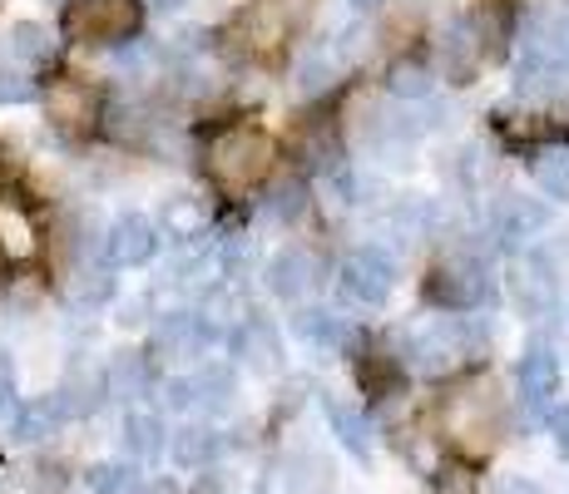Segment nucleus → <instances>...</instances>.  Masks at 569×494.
Listing matches in <instances>:
<instances>
[{"instance_id": "6", "label": "nucleus", "mask_w": 569, "mask_h": 494, "mask_svg": "<svg viewBox=\"0 0 569 494\" xmlns=\"http://www.w3.org/2000/svg\"><path fill=\"white\" fill-rule=\"evenodd\" d=\"M159 223H149L144 213H124V218H114L109 223V233H104V262L109 268H149V262L159 258Z\"/></svg>"}, {"instance_id": "3", "label": "nucleus", "mask_w": 569, "mask_h": 494, "mask_svg": "<svg viewBox=\"0 0 569 494\" xmlns=\"http://www.w3.org/2000/svg\"><path fill=\"white\" fill-rule=\"evenodd\" d=\"M139 30L134 0H74L64 10V36L80 46H124Z\"/></svg>"}, {"instance_id": "20", "label": "nucleus", "mask_w": 569, "mask_h": 494, "mask_svg": "<svg viewBox=\"0 0 569 494\" xmlns=\"http://www.w3.org/2000/svg\"><path fill=\"white\" fill-rule=\"evenodd\" d=\"M337 80H342V50L337 46H312L308 54H302V64H298V90L302 94H322V90H332Z\"/></svg>"}, {"instance_id": "26", "label": "nucleus", "mask_w": 569, "mask_h": 494, "mask_svg": "<svg viewBox=\"0 0 569 494\" xmlns=\"http://www.w3.org/2000/svg\"><path fill=\"white\" fill-rule=\"evenodd\" d=\"M431 90H436V80L426 64H397V70L387 74V94L401 99V104H426Z\"/></svg>"}, {"instance_id": "21", "label": "nucleus", "mask_w": 569, "mask_h": 494, "mask_svg": "<svg viewBox=\"0 0 569 494\" xmlns=\"http://www.w3.org/2000/svg\"><path fill=\"white\" fill-rule=\"evenodd\" d=\"M218 455H223V435L208 431V425H183V431L173 435V460H179L183 470H208Z\"/></svg>"}, {"instance_id": "19", "label": "nucleus", "mask_w": 569, "mask_h": 494, "mask_svg": "<svg viewBox=\"0 0 569 494\" xmlns=\"http://www.w3.org/2000/svg\"><path fill=\"white\" fill-rule=\"evenodd\" d=\"M124 450L139 465H154L163 455V421L154 411H129L124 415Z\"/></svg>"}, {"instance_id": "37", "label": "nucleus", "mask_w": 569, "mask_h": 494, "mask_svg": "<svg viewBox=\"0 0 569 494\" xmlns=\"http://www.w3.org/2000/svg\"><path fill=\"white\" fill-rule=\"evenodd\" d=\"M183 0H149V10H179Z\"/></svg>"}, {"instance_id": "16", "label": "nucleus", "mask_w": 569, "mask_h": 494, "mask_svg": "<svg viewBox=\"0 0 569 494\" xmlns=\"http://www.w3.org/2000/svg\"><path fill=\"white\" fill-rule=\"evenodd\" d=\"M391 228L401 233V243H421V238H431L436 228H441V203L436 198H401L397 208H391Z\"/></svg>"}, {"instance_id": "18", "label": "nucleus", "mask_w": 569, "mask_h": 494, "mask_svg": "<svg viewBox=\"0 0 569 494\" xmlns=\"http://www.w3.org/2000/svg\"><path fill=\"white\" fill-rule=\"evenodd\" d=\"M94 114H100V94H94L90 84L70 80V84H60V90L50 94V119H54V124H74V129H84Z\"/></svg>"}, {"instance_id": "39", "label": "nucleus", "mask_w": 569, "mask_h": 494, "mask_svg": "<svg viewBox=\"0 0 569 494\" xmlns=\"http://www.w3.org/2000/svg\"><path fill=\"white\" fill-rule=\"evenodd\" d=\"M352 6H357V10H371V6H377V0H352Z\"/></svg>"}, {"instance_id": "8", "label": "nucleus", "mask_w": 569, "mask_h": 494, "mask_svg": "<svg viewBox=\"0 0 569 494\" xmlns=\"http://www.w3.org/2000/svg\"><path fill=\"white\" fill-rule=\"evenodd\" d=\"M308 16V0H253V10L243 16V36L253 50H272L282 36L298 30V20Z\"/></svg>"}, {"instance_id": "27", "label": "nucleus", "mask_w": 569, "mask_h": 494, "mask_svg": "<svg viewBox=\"0 0 569 494\" xmlns=\"http://www.w3.org/2000/svg\"><path fill=\"white\" fill-rule=\"evenodd\" d=\"M199 376V411H208V415H218V411H228L233 405V371L228 366H199L193 371Z\"/></svg>"}, {"instance_id": "35", "label": "nucleus", "mask_w": 569, "mask_h": 494, "mask_svg": "<svg viewBox=\"0 0 569 494\" xmlns=\"http://www.w3.org/2000/svg\"><path fill=\"white\" fill-rule=\"evenodd\" d=\"M496 494H545L540 485H535V480H525V475H506L496 485Z\"/></svg>"}, {"instance_id": "12", "label": "nucleus", "mask_w": 569, "mask_h": 494, "mask_svg": "<svg viewBox=\"0 0 569 494\" xmlns=\"http://www.w3.org/2000/svg\"><path fill=\"white\" fill-rule=\"evenodd\" d=\"M233 356L243 361L248 371H262V376H268V371L282 366V342L262 316H248V322L233 332Z\"/></svg>"}, {"instance_id": "17", "label": "nucleus", "mask_w": 569, "mask_h": 494, "mask_svg": "<svg viewBox=\"0 0 569 494\" xmlns=\"http://www.w3.org/2000/svg\"><path fill=\"white\" fill-rule=\"evenodd\" d=\"M292 332H298L308 346H317V351H342L347 346L342 316L327 312V306H308V312H298L292 316Z\"/></svg>"}, {"instance_id": "1", "label": "nucleus", "mask_w": 569, "mask_h": 494, "mask_svg": "<svg viewBox=\"0 0 569 494\" xmlns=\"http://www.w3.org/2000/svg\"><path fill=\"white\" fill-rule=\"evenodd\" d=\"M490 351V326L480 316H466V312H451V316H436L426 322L421 332L407 336V356L426 376H446V371L466 366V361L486 356Z\"/></svg>"}, {"instance_id": "33", "label": "nucleus", "mask_w": 569, "mask_h": 494, "mask_svg": "<svg viewBox=\"0 0 569 494\" xmlns=\"http://www.w3.org/2000/svg\"><path fill=\"white\" fill-rule=\"evenodd\" d=\"M163 223H173L183 238H189L193 228H203V208L199 203H169L163 208Z\"/></svg>"}, {"instance_id": "38", "label": "nucleus", "mask_w": 569, "mask_h": 494, "mask_svg": "<svg viewBox=\"0 0 569 494\" xmlns=\"http://www.w3.org/2000/svg\"><path fill=\"white\" fill-rule=\"evenodd\" d=\"M144 494H179V490H173V485H163V480H159V485H149Z\"/></svg>"}, {"instance_id": "11", "label": "nucleus", "mask_w": 569, "mask_h": 494, "mask_svg": "<svg viewBox=\"0 0 569 494\" xmlns=\"http://www.w3.org/2000/svg\"><path fill=\"white\" fill-rule=\"evenodd\" d=\"M208 336L213 332H208V322L199 312H173L154 326V351L169 356V361H183V356H199V351L208 346Z\"/></svg>"}, {"instance_id": "13", "label": "nucleus", "mask_w": 569, "mask_h": 494, "mask_svg": "<svg viewBox=\"0 0 569 494\" xmlns=\"http://www.w3.org/2000/svg\"><path fill=\"white\" fill-rule=\"evenodd\" d=\"M516 386L530 405H550V395L560 391V356L550 346H530L516 366Z\"/></svg>"}, {"instance_id": "10", "label": "nucleus", "mask_w": 569, "mask_h": 494, "mask_svg": "<svg viewBox=\"0 0 569 494\" xmlns=\"http://www.w3.org/2000/svg\"><path fill=\"white\" fill-rule=\"evenodd\" d=\"M262 282H268L272 296H282V302H298L302 292L317 288V258L302 248H288L278 252V258L268 262V272H262Z\"/></svg>"}, {"instance_id": "31", "label": "nucleus", "mask_w": 569, "mask_h": 494, "mask_svg": "<svg viewBox=\"0 0 569 494\" xmlns=\"http://www.w3.org/2000/svg\"><path fill=\"white\" fill-rule=\"evenodd\" d=\"M109 296H114V282L104 278V268H84L80 278H70V302H74V306H84V312L104 306Z\"/></svg>"}, {"instance_id": "14", "label": "nucleus", "mask_w": 569, "mask_h": 494, "mask_svg": "<svg viewBox=\"0 0 569 494\" xmlns=\"http://www.w3.org/2000/svg\"><path fill=\"white\" fill-rule=\"evenodd\" d=\"M282 485H288V494H332L337 465L327 455H317V450H298V455H288V465H282Z\"/></svg>"}, {"instance_id": "4", "label": "nucleus", "mask_w": 569, "mask_h": 494, "mask_svg": "<svg viewBox=\"0 0 569 494\" xmlns=\"http://www.w3.org/2000/svg\"><path fill=\"white\" fill-rule=\"evenodd\" d=\"M426 296H431L441 312H476V306L490 296V268L476 258V252L446 258L441 268L426 278Z\"/></svg>"}, {"instance_id": "7", "label": "nucleus", "mask_w": 569, "mask_h": 494, "mask_svg": "<svg viewBox=\"0 0 569 494\" xmlns=\"http://www.w3.org/2000/svg\"><path fill=\"white\" fill-rule=\"evenodd\" d=\"M545 228H550V208H545L540 198L506 193V198H496V208H490V233H496L506 248H530Z\"/></svg>"}, {"instance_id": "25", "label": "nucleus", "mask_w": 569, "mask_h": 494, "mask_svg": "<svg viewBox=\"0 0 569 494\" xmlns=\"http://www.w3.org/2000/svg\"><path fill=\"white\" fill-rule=\"evenodd\" d=\"M535 183H540L545 198H555V203H569V149H545L540 159L530 163Z\"/></svg>"}, {"instance_id": "30", "label": "nucleus", "mask_w": 569, "mask_h": 494, "mask_svg": "<svg viewBox=\"0 0 569 494\" xmlns=\"http://www.w3.org/2000/svg\"><path fill=\"white\" fill-rule=\"evenodd\" d=\"M90 490L94 494H139V475L129 460H100L90 470Z\"/></svg>"}, {"instance_id": "15", "label": "nucleus", "mask_w": 569, "mask_h": 494, "mask_svg": "<svg viewBox=\"0 0 569 494\" xmlns=\"http://www.w3.org/2000/svg\"><path fill=\"white\" fill-rule=\"evenodd\" d=\"M100 391L109 395V401H134V395H144L149 391V361L139 356V351H119V356H109Z\"/></svg>"}, {"instance_id": "22", "label": "nucleus", "mask_w": 569, "mask_h": 494, "mask_svg": "<svg viewBox=\"0 0 569 494\" xmlns=\"http://www.w3.org/2000/svg\"><path fill=\"white\" fill-rule=\"evenodd\" d=\"M50 60V36L46 26H16L6 40V64H16V70H40V64Z\"/></svg>"}, {"instance_id": "5", "label": "nucleus", "mask_w": 569, "mask_h": 494, "mask_svg": "<svg viewBox=\"0 0 569 494\" xmlns=\"http://www.w3.org/2000/svg\"><path fill=\"white\" fill-rule=\"evenodd\" d=\"M397 292V258L381 248H357L342 262V296H352L357 306H387V296Z\"/></svg>"}, {"instance_id": "24", "label": "nucleus", "mask_w": 569, "mask_h": 494, "mask_svg": "<svg viewBox=\"0 0 569 494\" xmlns=\"http://www.w3.org/2000/svg\"><path fill=\"white\" fill-rule=\"evenodd\" d=\"M327 415H332L337 441L352 450L357 460H367V455H371V421H367V415H362V411H352V405H342V401L327 405Z\"/></svg>"}, {"instance_id": "29", "label": "nucleus", "mask_w": 569, "mask_h": 494, "mask_svg": "<svg viewBox=\"0 0 569 494\" xmlns=\"http://www.w3.org/2000/svg\"><path fill=\"white\" fill-rule=\"evenodd\" d=\"M262 213H268V223H298L308 213V189L302 183H278V189L262 198Z\"/></svg>"}, {"instance_id": "32", "label": "nucleus", "mask_w": 569, "mask_h": 494, "mask_svg": "<svg viewBox=\"0 0 569 494\" xmlns=\"http://www.w3.org/2000/svg\"><path fill=\"white\" fill-rule=\"evenodd\" d=\"M20 99H30V74L6 64V70H0V104H20Z\"/></svg>"}, {"instance_id": "28", "label": "nucleus", "mask_w": 569, "mask_h": 494, "mask_svg": "<svg viewBox=\"0 0 569 494\" xmlns=\"http://www.w3.org/2000/svg\"><path fill=\"white\" fill-rule=\"evenodd\" d=\"M525 46H535L545 60L560 64V70L569 74V10H565V16H550L530 40H525Z\"/></svg>"}, {"instance_id": "2", "label": "nucleus", "mask_w": 569, "mask_h": 494, "mask_svg": "<svg viewBox=\"0 0 569 494\" xmlns=\"http://www.w3.org/2000/svg\"><path fill=\"white\" fill-rule=\"evenodd\" d=\"M272 163V144L262 129H228V134H218V144L208 149V169H213V179L223 183V189H253L262 183V173H268Z\"/></svg>"}, {"instance_id": "9", "label": "nucleus", "mask_w": 569, "mask_h": 494, "mask_svg": "<svg viewBox=\"0 0 569 494\" xmlns=\"http://www.w3.org/2000/svg\"><path fill=\"white\" fill-rule=\"evenodd\" d=\"M480 60H486V40H480L476 20H466V16L451 20L441 36V70L451 74L456 84H470L480 70Z\"/></svg>"}, {"instance_id": "34", "label": "nucleus", "mask_w": 569, "mask_h": 494, "mask_svg": "<svg viewBox=\"0 0 569 494\" xmlns=\"http://www.w3.org/2000/svg\"><path fill=\"white\" fill-rule=\"evenodd\" d=\"M545 425H550L555 445H560V455H569V401L550 405V415H545Z\"/></svg>"}, {"instance_id": "23", "label": "nucleus", "mask_w": 569, "mask_h": 494, "mask_svg": "<svg viewBox=\"0 0 569 494\" xmlns=\"http://www.w3.org/2000/svg\"><path fill=\"white\" fill-rule=\"evenodd\" d=\"M70 415V405L54 401V395H46V401H30L26 411H20V441H50L54 431H60V421Z\"/></svg>"}, {"instance_id": "36", "label": "nucleus", "mask_w": 569, "mask_h": 494, "mask_svg": "<svg viewBox=\"0 0 569 494\" xmlns=\"http://www.w3.org/2000/svg\"><path fill=\"white\" fill-rule=\"evenodd\" d=\"M124 326H139L144 322V296H134V302H124V316H119Z\"/></svg>"}]
</instances>
